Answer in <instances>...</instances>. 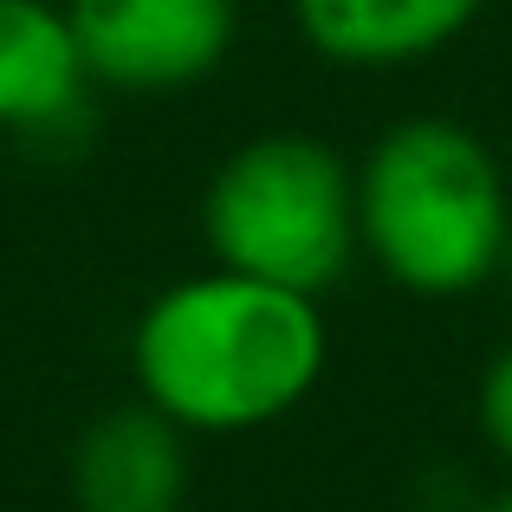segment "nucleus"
<instances>
[{"label":"nucleus","mask_w":512,"mask_h":512,"mask_svg":"<svg viewBox=\"0 0 512 512\" xmlns=\"http://www.w3.org/2000/svg\"><path fill=\"white\" fill-rule=\"evenodd\" d=\"M201 247L214 266L325 299L363 260L357 163L318 130H253L201 182Z\"/></svg>","instance_id":"obj_3"},{"label":"nucleus","mask_w":512,"mask_h":512,"mask_svg":"<svg viewBox=\"0 0 512 512\" xmlns=\"http://www.w3.org/2000/svg\"><path fill=\"white\" fill-rule=\"evenodd\" d=\"M500 279H512V227H506V253H500Z\"/></svg>","instance_id":"obj_10"},{"label":"nucleus","mask_w":512,"mask_h":512,"mask_svg":"<svg viewBox=\"0 0 512 512\" xmlns=\"http://www.w3.org/2000/svg\"><path fill=\"white\" fill-rule=\"evenodd\" d=\"M305 52L344 72H402L448 52L487 0H286Z\"/></svg>","instance_id":"obj_7"},{"label":"nucleus","mask_w":512,"mask_h":512,"mask_svg":"<svg viewBox=\"0 0 512 512\" xmlns=\"http://www.w3.org/2000/svg\"><path fill=\"white\" fill-rule=\"evenodd\" d=\"M65 13L111 98H182L240 46V0H65Z\"/></svg>","instance_id":"obj_4"},{"label":"nucleus","mask_w":512,"mask_h":512,"mask_svg":"<svg viewBox=\"0 0 512 512\" xmlns=\"http://www.w3.org/2000/svg\"><path fill=\"white\" fill-rule=\"evenodd\" d=\"M91 78L65 0H0V137L72 143L91 124Z\"/></svg>","instance_id":"obj_6"},{"label":"nucleus","mask_w":512,"mask_h":512,"mask_svg":"<svg viewBox=\"0 0 512 512\" xmlns=\"http://www.w3.org/2000/svg\"><path fill=\"white\" fill-rule=\"evenodd\" d=\"M474 422H480V441L500 454V467L512 474V338L487 357L480 370V389H474Z\"/></svg>","instance_id":"obj_8"},{"label":"nucleus","mask_w":512,"mask_h":512,"mask_svg":"<svg viewBox=\"0 0 512 512\" xmlns=\"http://www.w3.org/2000/svg\"><path fill=\"white\" fill-rule=\"evenodd\" d=\"M512 182L480 130L415 111L357 156V247L409 299H467L500 279Z\"/></svg>","instance_id":"obj_2"},{"label":"nucleus","mask_w":512,"mask_h":512,"mask_svg":"<svg viewBox=\"0 0 512 512\" xmlns=\"http://www.w3.org/2000/svg\"><path fill=\"white\" fill-rule=\"evenodd\" d=\"M331 370V318L312 292L201 266L130 318V389L188 435H260L299 415Z\"/></svg>","instance_id":"obj_1"},{"label":"nucleus","mask_w":512,"mask_h":512,"mask_svg":"<svg viewBox=\"0 0 512 512\" xmlns=\"http://www.w3.org/2000/svg\"><path fill=\"white\" fill-rule=\"evenodd\" d=\"M188 428H175L163 409L130 389L124 402H104L72 441L65 493L72 512H182L188 506Z\"/></svg>","instance_id":"obj_5"},{"label":"nucleus","mask_w":512,"mask_h":512,"mask_svg":"<svg viewBox=\"0 0 512 512\" xmlns=\"http://www.w3.org/2000/svg\"><path fill=\"white\" fill-rule=\"evenodd\" d=\"M474 512H512V487H506V493H487V500H480Z\"/></svg>","instance_id":"obj_9"}]
</instances>
